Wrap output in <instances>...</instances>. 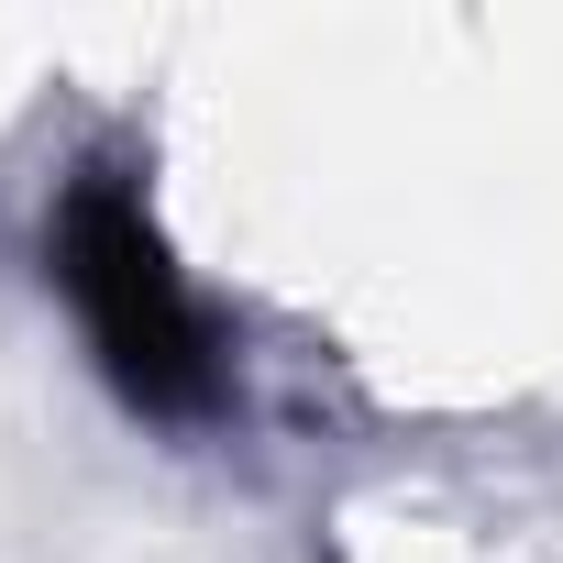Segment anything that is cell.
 Masks as SVG:
<instances>
[{"label":"cell","instance_id":"obj_1","mask_svg":"<svg viewBox=\"0 0 563 563\" xmlns=\"http://www.w3.org/2000/svg\"><path fill=\"white\" fill-rule=\"evenodd\" d=\"M45 265H56L67 310L89 321L100 376H111L144 420H199V409L221 398L210 321H199V299L177 288L166 232H155V210L133 199L122 166H78V177H67V199H56V221H45Z\"/></svg>","mask_w":563,"mask_h":563}]
</instances>
